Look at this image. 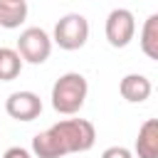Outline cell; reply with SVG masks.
<instances>
[{
  "label": "cell",
  "instance_id": "cell-7",
  "mask_svg": "<svg viewBox=\"0 0 158 158\" xmlns=\"http://www.w3.org/2000/svg\"><path fill=\"white\" fill-rule=\"evenodd\" d=\"M118 91L128 104H143L151 96L153 86H151V79L143 74H126L118 84Z\"/></svg>",
  "mask_w": 158,
  "mask_h": 158
},
{
  "label": "cell",
  "instance_id": "cell-5",
  "mask_svg": "<svg viewBox=\"0 0 158 158\" xmlns=\"http://www.w3.org/2000/svg\"><path fill=\"white\" fill-rule=\"evenodd\" d=\"M104 32H106V40H109L111 47H116V49L126 47L133 40V35H136V17H133V12L126 10V7L111 10L109 17H106Z\"/></svg>",
  "mask_w": 158,
  "mask_h": 158
},
{
  "label": "cell",
  "instance_id": "cell-12",
  "mask_svg": "<svg viewBox=\"0 0 158 158\" xmlns=\"http://www.w3.org/2000/svg\"><path fill=\"white\" fill-rule=\"evenodd\" d=\"M20 72H22V57L17 54V49L0 47V81H12L20 77Z\"/></svg>",
  "mask_w": 158,
  "mask_h": 158
},
{
  "label": "cell",
  "instance_id": "cell-10",
  "mask_svg": "<svg viewBox=\"0 0 158 158\" xmlns=\"http://www.w3.org/2000/svg\"><path fill=\"white\" fill-rule=\"evenodd\" d=\"M27 20V2L25 0H0V27L15 30Z\"/></svg>",
  "mask_w": 158,
  "mask_h": 158
},
{
  "label": "cell",
  "instance_id": "cell-2",
  "mask_svg": "<svg viewBox=\"0 0 158 158\" xmlns=\"http://www.w3.org/2000/svg\"><path fill=\"white\" fill-rule=\"evenodd\" d=\"M54 131V136L59 138L64 153H84L94 146L96 141V131H94V123L86 121V118H64L54 126H49Z\"/></svg>",
  "mask_w": 158,
  "mask_h": 158
},
{
  "label": "cell",
  "instance_id": "cell-3",
  "mask_svg": "<svg viewBox=\"0 0 158 158\" xmlns=\"http://www.w3.org/2000/svg\"><path fill=\"white\" fill-rule=\"evenodd\" d=\"M62 49L67 52H74V49H81L89 40V22L84 15L79 12H69L64 15L57 25H54V37H52Z\"/></svg>",
  "mask_w": 158,
  "mask_h": 158
},
{
  "label": "cell",
  "instance_id": "cell-9",
  "mask_svg": "<svg viewBox=\"0 0 158 158\" xmlns=\"http://www.w3.org/2000/svg\"><path fill=\"white\" fill-rule=\"evenodd\" d=\"M32 153H35L37 158H64V156H67L64 148H62V143H59V138L54 136L52 128L37 133V136L32 138Z\"/></svg>",
  "mask_w": 158,
  "mask_h": 158
},
{
  "label": "cell",
  "instance_id": "cell-13",
  "mask_svg": "<svg viewBox=\"0 0 158 158\" xmlns=\"http://www.w3.org/2000/svg\"><path fill=\"white\" fill-rule=\"evenodd\" d=\"M101 158H133V153L128 148H123V146H109L101 153Z\"/></svg>",
  "mask_w": 158,
  "mask_h": 158
},
{
  "label": "cell",
  "instance_id": "cell-14",
  "mask_svg": "<svg viewBox=\"0 0 158 158\" xmlns=\"http://www.w3.org/2000/svg\"><path fill=\"white\" fill-rule=\"evenodd\" d=\"M2 158H32V153H30L27 148H22V146H10V148L2 153Z\"/></svg>",
  "mask_w": 158,
  "mask_h": 158
},
{
  "label": "cell",
  "instance_id": "cell-1",
  "mask_svg": "<svg viewBox=\"0 0 158 158\" xmlns=\"http://www.w3.org/2000/svg\"><path fill=\"white\" fill-rule=\"evenodd\" d=\"M86 94H89L86 77L79 72H67L52 84V109L57 114L72 116L84 106Z\"/></svg>",
  "mask_w": 158,
  "mask_h": 158
},
{
  "label": "cell",
  "instance_id": "cell-11",
  "mask_svg": "<svg viewBox=\"0 0 158 158\" xmlns=\"http://www.w3.org/2000/svg\"><path fill=\"white\" fill-rule=\"evenodd\" d=\"M141 49L148 59H158V15H148L141 30Z\"/></svg>",
  "mask_w": 158,
  "mask_h": 158
},
{
  "label": "cell",
  "instance_id": "cell-4",
  "mask_svg": "<svg viewBox=\"0 0 158 158\" xmlns=\"http://www.w3.org/2000/svg\"><path fill=\"white\" fill-rule=\"evenodd\" d=\"M17 54L22 57V62L44 64L49 59V54H52V37L42 27H27V30L20 32Z\"/></svg>",
  "mask_w": 158,
  "mask_h": 158
},
{
  "label": "cell",
  "instance_id": "cell-6",
  "mask_svg": "<svg viewBox=\"0 0 158 158\" xmlns=\"http://www.w3.org/2000/svg\"><path fill=\"white\" fill-rule=\"evenodd\" d=\"M5 111L15 121H35L42 114V99L35 91H12L5 99Z\"/></svg>",
  "mask_w": 158,
  "mask_h": 158
},
{
  "label": "cell",
  "instance_id": "cell-8",
  "mask_svg": "<svg viewBox=\"0 0 158 158\" xmlns=\"http://www.w3.org/2000/svg\"><path fill=\"white\" fill-rule=\"evenodd\" d=\"M136 156L138 158H158V121L148 118L141 123L136 136Z\"/></svg>",
  "mask_w": 158,
  "mask_h": 158
}]
</instances>
